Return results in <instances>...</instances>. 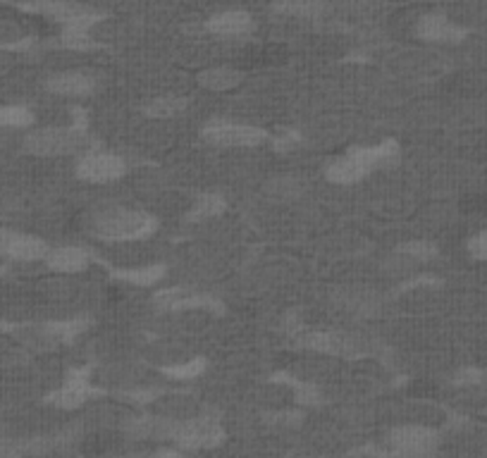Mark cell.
<instances>
[{"mask_svg": "<svg viewBox=\"0 0 487 458\" xmlns=\"http://www.w3.org/2000/svg\"><path fill=\"white\" fill-rule=\"evenodd\" d=\"M394 452L404 458H425L435 446V434L423 427H404L394 433Z\"/></svg>", "mask_w": 487, "mask_h": 458, "instance_id": "obj_1", "label": "cell"}, {"mask_svg": "<svg viewBox=\"0 0 487 458\" xmlns=\"http://www.w3.org/2000/svg\"><path fill=\"white\" fill-rule=\"evenodd\" d=\"M146 227H148L146 218L137 213H127V210H115L101 220V229L110 237H134V234L144 232Z\"/></svg>", "mask_w": 487, "mask_h": 458, "instance_id": "obj_2", "label": "cell"}, {"mask_svg": "<svg viewBox=\"0 0 487 458\" xmlns=\"http://www.w3.org/2000/svg\"><path fill=\"white\" fill-rule=\"evenodd\" d=\"M0 246H3V251H5L7 256L25 258V260L38 258L44 253V244L34 237H25V234H5L3 241H0Z\"/></svg>", "mask_w": 487, "mask_h": 458, "instance_id": "obj_3", "label": "cell"}, {"mask_svg": "<svg viewBox=\"0 0 487 458\" xmlns=\"http://www.w3.org/2000/svg\"><path fill=\"white\" fill-rule=\"evenodd\" d=\"M75 144V138L67 132H36L29 137V148L36 153H63Z\"/></svg>", "mask_w": 487, "mask_h": 458, "instance_id": "obj_4", "label": "cell"}, {"mask_svg": "<svg viewBox=\"0 0 487 458\" xmlns=\"http://www.w3.org/2000/svg\"><path fill=\"white\" fill-rule=\"evenodd\" d=\"M421 32H423V36L437 38V41H459L463 36L462 29L447 22L444 17H428L421 26Z\"/></svg>", "mask_w": 487, "mask_h": 458, "instance_id": "obj_5", "label": "cell"}, {"mask_svg": "<svg viewBox=\"0 0 487 458\" xmlns=\"http://www.w3.org/2000/svg\"><path fill=\"white\" fill-rule=\"evenodd\" d=\"M117 160L108 156H94L89 158L86 163L82 165V172L86 177H94V179H106V177H113L117 172Z\"/></svg>", "mask_w": 487, "mask_h": 458, "instance_id": "obj_6", "label": "cell"}, {"mask_svg": "<svg viewBox=\"0 0 487 458\" xmlns=\"http://www.w3.org/2000/svg\"><path fill=\"white\" fill-rule=\"evenodd\" d=\"M210 137L218 138V141H225V144H249L256 138V134L249 132V129H241V127H220V129H213Z\"/></svg>", "mask_w": 487, "mask_h": 458, "instance_id": "obj_7", "label": "cell"}, {"mask_svg": "<svg viewBox=\"0 0 487 458\" xmlns=\"http://www.w3.org/2000/svg\"><path fill=\"white\" fill-rule=\"evenodd\" d=\"M29 119H32L29 110H25V107H19V106H10V107H5V110H0V125L22 127V125H29Z\"/></svg>", "mask_w": 487, "mask_h": 458, "instance_id": "obj_8", "label": "cell"}, {"mask_svg": "<svg viewBox=\"0 0 487 458\" xmlns=\"http://www.w3.org/2000/svg\"><path fill=\"white\" fill-rule=\"evenodd\" d=\"M249 25V19L244 15H225V17H218L216 29L225 34H239L244 32Z\"/></svg>", "mask_w": 487, "mask_h": 458, "instance_id": "obj_9", "label": "cell"}, {"mask_svg": "<svg viewBox=\"0 0 487 458\" xmlns=\"http://www.w3.org/2000/svg\"><path fill=\"white\" fill-rule=\"evenodd\" d=\"M82 253L76 251V249H63V251H57L51 256V263L56 268H76V265H82Z\"/></svg>", "mask_w": 487, "mask_h": 458, "instance_id": "obj_10", "label": "cell"}, {"mask_svg": "<svg viewBox=\"0 0 487 458\" xmlns=\"http://www.w3.org/2000/svg\"><path fill=\"white\" fill-rule=\"evenodd\" d=\"M471 251H473V256L485 258L487 260V232L481 234V237H475L473 241H471Z\"/></svg>", "mask_w": 487, "mask_h": 458, "instance_id": "obj_11", "label": "cell"}, {"mask_svg": "<svg viewBox=\"0 0 487 458\" xmlns=\"http://www.w3.org/2000/svg\"><path fill=\"white\" fill-rule=\"evenodd\" d=\"M0 458H22L17 452H15L13 446L0 444Z\"/></svg>", "mask_w": 487, "mask_h": 458, "instance_id": "obj_12", "label": "cell"}, {"mask_svg": "<svg viewBox=\"0 0 487 458\" xmlns=\"http://www.w3.org/2000/svg\"><path fill=\"white\" fill-rule=\"evenodd\" d=\"M3 330H7V325H5V322H0V332H3Z\"/></svg>", "mask_w": 487, "mask_h": 458, "instance_id": "obj_13", "label": "cell"}]
</instances>
